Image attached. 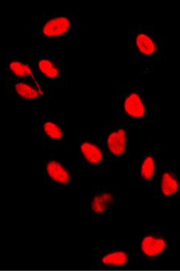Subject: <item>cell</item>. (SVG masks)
I'll return each mask as SVG.
<instances>
[{"label":"cell","instance_id":"cell-8","mask_svg":"<svg viewBox=\"0 0 180 271\" xmlns=\"http://www.w3.org/2000/svg\"><path fill=\"white\" fill-rule=\"evenodd\" d=\"M13 89L18 96L25 100H35L43 94L41 90L24 82L15 83Z\"/></svg>","mask_w":180,"mask_h":271},{"label":"cell","instance_id":"cell-7","mask_svg":"<svg viewBox=\"0 0 180 271\" xmlns=\"http://www.w3.org/2000/svg\"><path fill=\"white\" fill-rule=\"evenodd\" d=\"M37 69L44 77L51 80L58 79L61 74L59 66L49 58H41L39 60Z\"/></svg>","mask_w":180,"mask_h":271},{"label":"cell","instance_id":"cell-5","mask_svg":"<svg viewBox=\"0 0 180 271\" xmlns=\"http://www.w3.org/2000/svg\"><path fill=\"white\" fill-rule=\"evenodd\" d=\"M166 243L162 238L148 236L142 242V250L145 255L154 257L161 254L166 248Z\"/></svg>","mask_w":180,"mask_h":271},{"label":"cell","instance_id":"cell-12","mask_svg":"<svg viewBox=\"0 0 180 271\" xmlns=\"http://www.w3.org/2000/svg\"><path fill=\"white\" fill-rule=\"evenodd\" d=\"M113 201V196L110 193H102L93 198L91 208L95 213L102 214L105 212Z\"/></svg>","mask_w":180,"mask_h":271},{"label":"cell","instance_id":"cell-9","mask_svg":"<svg viewBox=\"0 0 180 271\" xmlns=\"http://www.w3.org/2000/svg\"><path fill=\"white\" fill-rule=\"evenodd\" d=\"M135 44L140 53L147 56L155 54L157 50L155 40L147 33H138L135 38Z\"/></svg>","mask_w":180,"mask_h":271},{"label":"cell","instance_id":"cell-10","mask_svg":"<svg viewBox=\"0 0 180 271\" xmlns=\"http://www.w3.org/2000/svg\"><path fill=\"white\" fill-rule=\"evenodd\" d=\"M6 68H7L8 72L15 77L20 78V79L32 78L35 81V77L33 76L32 69L27 64L24 62H20L18 60H12L8 62Z\"/></svg>","mask_w":180,"mask_h":271},{"label":"cell","instance_id":"cell-2","mask_svg":"<svg viewBox=\"0 0 180 271\" xmlns=\"http://www.w3.org/2000/svg\"><path fill=\"white\" fill-rule=\"evenodd\" d=\"M124 110L128 116L135 119H141L146 112V108L139 94L131 92L124 101Z\"/></svg>","mask_w":180,"mask_h":271},{"label":"cell","instance_id":"cell-4","mask_svg":"<svg viewBox=\"0 0 180 271\" xmlns=\"http://www.w3.org/2000/svg\"><path fill=\"white\" fill-rule=\"evenodd\" d=\"M46 171L53 181L60 184H68L70 176L68 171L62 164L57 161H51L46 165Z\"/></svg>","mask_w":180,"mask_h":271},{"label":"cell","instance_id":"cell-14","mask_svg":"<svg viewBox=\"0 0 180 271\" xmlns=\"http://www.w3.org/2000/svg\"><path fill=\"white\" fill-rule=\"evenodd\" d=\"M43 129L44 133L51 140H60L63 138V130L59 125L53 121H46L43 125Z\"/></svg>","mask_w":180,"mask_h":271},{"label":"cell","instance_id":"cell-15","mask_svg":"<svg viewBox=\"0 0 180 271\" xmlns=\"http://www.w3.org/2000/svg\"><path fill=\"white\" fill-rule=\"evenodd\" d=\"M127 261H128V257L125 253L121 252V251L112 253L105 256L103 258L104 264L107 265H116V266L124 265Z\"/></svg>","mask_w":180,"mask_h":271},{"label":"cell","instance_id":"cell-1","mask_svg":"<svg viewBox=\"0 0 180 271\" xmlns=\"http://www.w3.org/2000/svg\"><path fill=\"white\" fill-rule=\"evenodd\" d=\"M71 27V21L68 17L58 16L48 19L43 25V35L48 38L62 37L68 33Z\"/></svg>","mask_w":180,"mask_h":271},{"label":"cell","instance_id":"cell-11","mask_svg":"<svg viewBox=\"0 0 180 271\" xmlns=\"http://www.w3.org/2000/svg\"><path fill=\"white\" fill-rule=\"evenodd\" d=\"M179 187L180 184L175 175L170 172L163 174L161 181V190L163 195L170 197L175 194L178 191Z\"/></svg>","mask_w":180,"mask_h":271},{"label":"cell","instance_id":"cell-13","mask_svg":"<svg viewBox=\"0 0 180 271\" xmlns=\"http://www.w3.org/2000/svg\"><path fill=\"white\" fill-rule=\"evenodd\" d=\"M140 174L142 179L146 181H150L153 179L156 174V161L152 156H147L144 159L141 166Z\"/></svg>","mask_w":180,"mask_h":271},{"label":"cell","instance_id":"cell-3","mask_svg":"<svg viewBox=\"0 0 180 271\" xmlns=\"http://www.w3.org/2000/svg\"><path fill=\"white\" fill-rule=\"evenodd\" d=\"M107 145L109 151L115 156L124 154L127 146V136L125 130L119 129L112 132L107 139Z\"/></svg>","mask_w":180,"mask_h":271},{"label":"cell","instance_id":"cell-6","mask_svg":"<svg viewBox=\"0 0 180 271\" xmlns=\"http://www.w3.org/2000/svg\"><path fill=\"white\" fill-rule=\"evenodd\" d=\"M80 148L84 159L91 165H98L103 161V153L96 144L85 141L81 144Z\"/></svg>","mask_w":180,"mask_h":271}]
</instances>
